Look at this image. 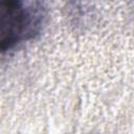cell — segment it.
I'll list each match as a JSON object with an SVG mask.
<instances>
[{"label": "cell", "instance_id": "obj_1", "mask_svg": "<svg viewBox=\"0 0 134 134\" xmlns=\"http://www.w3.org/2000/svg\"><path fill=\"white\" fill-rule=\"evenodd\" d=\"M40 16L25 7L23 0H1V50L13 48L32 37Z\"/></svg>", "mask_w": 134, "mask_h": 134}]
</instances>
